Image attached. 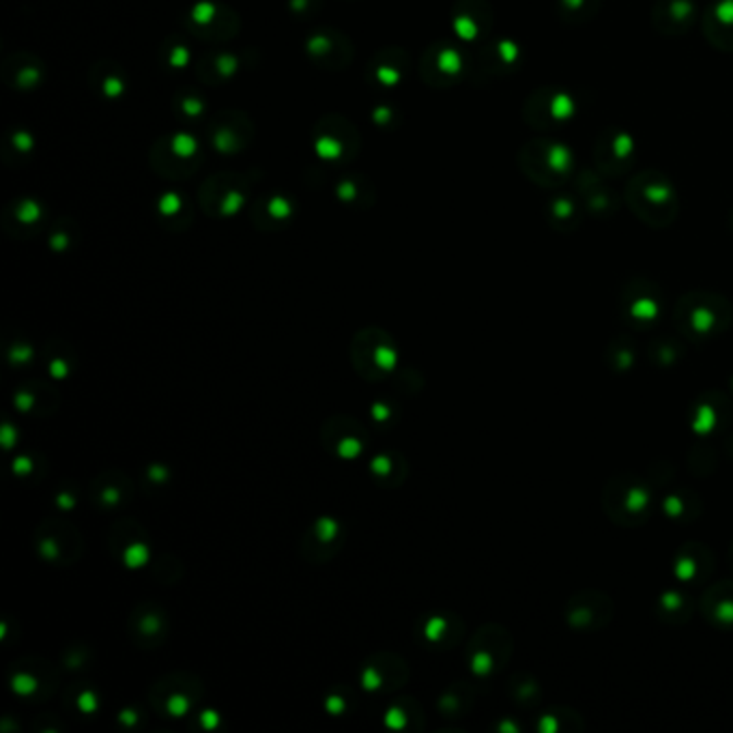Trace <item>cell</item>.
<instances>
[{
  "label": "cell",
  "instance_id": "cell-1",
  "mask_svg": "<svg viewBox=\"0 0 733 733\" xmlns=\"http://www.w3.org/2000/svg\"><path fill=\"white\" fill-rule=\"evenodd\" d=\"M732 323V304L717 293H688L675 308V326L691 340H712L728 331Z\"/></svg>",
  "mask_w": 733,
  "mask_h": 733
},
{
  "label": "cell",
  "instance_id": "cell-2",
  "mask_svg": "<svg viewBox=\"0 0 733 733\" xmlns=\"http://www.w3.org/2000/svg\"><path fill=\"white\" fill-rule=\"evenodd\" d=\"M633 213L650 227H669L677 216V196L669 179L660 172L635 174L626 187Z\"/></svg>",
  "mask_w": 733,
  "mask_h": 733
},
{
  "label": "cell",
  "instance_id": "cell-3",
  "mask_svg": "<svg viewBox=\"0 0 733 733\" xmlns=\"http://www.w3.org/2000/svg\"><path fill=\"white\" fill-rule=\"evenodd\" d=\"M602 503H604L607 514L618 525L635 527L648 521L652 512V492L644 480H639L633 474L618 476L607 485L604 494H602Z\"/></svg>",
  "mask_w": 733,
  "mask_h": 733
},
{
  "label": "cell",
  "instance_id": "cell-4",
  "mask_svg": "<svg viewBox=\"0 0 733 733\" xmlns=\"http://www.w3.org/2000/svg\"><path fill=\"white\" fill-rule=\"evenodd\" d=\"M525 174L545 187H555L564 183L574 170L571 149L553 141H536L523 149L521 156Z\"/></svg>",
  "mask_w": 733,
  "mask_h": 733
},
{
  "label": "cell",
  "instance_id": "cell-5",
  "mask_svg": "<svg viewBox=\"0 0 733 733\" xmlns=\"http://www.w3.org/2000/svg\"><path fill=\"white\" fill-rule=\"evenodd\" d=\"M203 163L200 143L185 134H172L160 138L151 149V166L166 179H187Z\"/></svg>",
  "mask_w": 733,
  "mask_h": 733
},
{
  "label": "cell",
  "instance_id": "cell-6",
  "mask_svg": "<svg viewBox=\"0 0 733 733\" xmlns=\"http://www.w3.org/2000/svg\"><path fill=\"white\" fill-rule=\"evenodd\" d=\"M313 145L326 162H351L359 151V134L351 121L326 117L313 132Z\"/></svg>",
  "mask_w": 733,
  "mask_h": 733
},
{
  "label": "cell",
  "instance_id": "cell-7",
  "mask_svg": "<svg viewBox=\"0 0 733 733\" xmlns=\"http://www.w3.org/2000/svg\"><path fill=\"white\" fill-rule=\"evenodd\" d=\"M187 30L200 39L222 41L233 39L240 30V17L224 4L218 2H196L187 11Z\"/></svg>",
  "mask_w": 733,
  "mask_h": 733
},
{
  "label": "cell",
  "instance_id": "cell-8",
  "mask_svg": "<svg viewBox=\"0 0 733 733\" xmlns=\"http://www.w3.org/2000/svg\"><path fill=\"white\" fill-rule=\"evenodd\" d=\"M249 187L244 176H235L233 172H220L211 176L200 187V205L216 218H227L237 213L244 207L245 196Z\"/></svg>",
  "mask_w": 733,
  "mask_h": 733
},
{
  "label": "cell",
  "instance_id": "cell-9",
  "mask_svg": "<svg viewBox=\"0 0 733 733\" xmlns=\"http://www.w3.org/2000/svg\"><path fill=\"white\" fill-rule=\"evenodd\" d=\"M467 72V61L463 52L448 44V41H437L430 46L419 63V74L428 86L435 88H445L452 86L454 82L461 81Z\"/></svg>",
  "mask_w": 733,
  "mask_h": 733
},
{
  "label": "cell",
  "instance_id": "cell-10",
  "mask_svg": "<svg viewBox=\"0 0 733 733\" xmlns=\"http://www.w3.org/2000/svg\"><path fill=\"white\" fill-rule=\"evenodd\" d=\"M209 145L224 156L244 151L254 138V125L240 110H222L207 125Z\"/></svg>",
  "mask_w": 733,
  "mask_h": 733
},
{
  "label": "cell",
  "instance_id": "cell-11",
  "mask_svg": "<svg viewBox=\"0 0 733 733\" xmlns=\"http://www.w3.org/2000/svg\"><path fill=\"white\" fill-rule=\"evenodd\" d=\"M576 103L571 93L560 88H542L534 93L525 106V117L534 127H555L571 121Z\"/></svg>",
  "mask_w": 733,
  "mask_h": 733
},
{
  "label": "cell",
  "instance_id": "cell-12",
  "mask_svg": "<svg viewBox=\"0 0 733 733\" xmlns=\"http://www.w3.org/2000/svg\"><path fill=\"white\" fill-rule=\"evenodd\" d=\"M622 313L637 327L653 326L662 313V295L650 280H633L622 293Z\"/></svg>",
  "mask_w": 733,
  "mask_h": 733
},
{
  "label": "cell",
  "instance_id": "cell-13",
  "mask_svg": "<svg viewBox=\"0 0 733 733\" xmlns=\"http://www.w3.org/2000/svg\"><path fill=\"white\" fill-rule=\"evenodd\" d=\"M635 162V143L626 132L604 130L596 141V163L607 176H622Z\"/></svg>",
  "mask_w": 733,
  "mask_h": 733
},
{
  "label": "cell",
  "instance_id": "cell-14",
  "mask_svg": "<svg viewBox=\"0 0 733 733\" xmlns=\"http://www.w3.org/2000/svg\"><path fill=\"white\" fill-rule=\"evenodd\" d=\"M566 618L572 628L600 631L613 618V602L598 591H585L572 596L566 607Z\"/></svg>",
  "mask_w": 733,
  "mask_h": 733
},
{
  "label": "cell",
  "instance_id": "cell-15",
  "mask_svg": "<svg viewBox=\"0 0 733 733\" xmlns=\"http://www.w3.org/2000/svg\"><path fill=\"white\" fill-rule=\"evenodd\" d=\"M308 57L327 70H340L351 63L353 46L351 41L335 30H319L308 37Z\"/></svg>",
  "mask_w": 733,
  "mask_h": 733
},
{
  "label": "cell",
  "instance_id": "cell-16",
  "mask_svg": "<svg viewBox=\"0 0 733 733\" xmlns=\"http://www.w3.org/2000/svg\"><path fill=\"white\" fill-rule=\"evenodd\" d=\"M454 33L465 41L482 39L490 28V7L487 0H459L452 15Z\"/></svg>",
  "mask_w": 733,
  "mask_h": 733
},
{
  "label": "cell",
  "instance_id": "cell-17",
  "mask_svg": "<svg viewBox=\"0 0 733 733\" xmlns=\"http://www.w3.org/2000/svg\"><path fill=\"white\" fill-rule=\"evenodd\" d=\"M714 571L712 551L701 542H686L675 558V576L682 583H704Z\"/></svg>",
  "mask_w": 733,
  "mask_h": 733
},
{
  "label": "cell",
  "instance_id": "cell-18",
  "mask_svg": "<svg viewBox=\"0 0 733 733\" xmlns=\"http://www.w3.org/2000/svg\"><path fill=\"white\" fill-rule=\"evenodd\" d=\"M407 68L408 59L403 50H396V48L381 50L370 59V63L366 68V78L372 82L375 86L394 88L405 78Z\"/></svg>",
  "mask_w": 733,
  "mask_h": 733
},
{
  "label": "cell",
  "instance_id": "cell-19",
  "mask_svg": "<svg viewBox=\"0 0 733 733\" xmlns=\"http://www.w3.org/2000/svg\"><path fill=\"white\" fill-rule=\"evenodd\" d=\"M652 17L660 33L682 35L693 26L697 17V7L693 0H658Z\"/></svg>",
  "mask_w": 733,
  "mask_h": 733
},
{
  "label": "cell",
  "instance_id": "cell-20",
  "mask_svg": "<svg viewBox=\"0 0 733 733\" xmlns=\"http://www.w3.org/2000/svg\"><path fill=\"white\" fill-rule=\"evenodd\" d=\"M701 615L721 631H733V581H721L710 587L701 602Z\"/></svg>",
  "mask_w": 733,
  "mask_h": 733
},
{
  "label": "cell",
  "instance_id": "cell-21",
  "mask_svg": "<svg viewBox=\"0 0 733 733\" xmlns=\"http://www.w3.org/2000/svg\"><path fill=\"white\" fill-rule=\"evenodd\" d=\"M46 220V209L30 196L17 198L13 205L7 207L2 216V224L7 233H13L17 237H26L33 231H37Z\"/></svg>",
  "mask_w": 733,
  "mask_h": 733
},
{
  "label": "cell",
  "instance_id": "cell-22",
  "mask_svg": "<svg viewBox=\"0 0 733 733\" xmlns=\"http://www.w3.org/2000/svg\"><path fill=\"white\" fill-rule=\"evenodd\" d=\"M44 76H46L44 63L37 57H30L26 52L13 54L2 65V78H4V82L9 86H13V88H20V90H33V88H37L41 84V81H44Z\"/></svg>",
  "mask_w": 733,
  "mask_h": 733
},
{
  "label": "cell",
  "instance_id": "cell-23",
  "mask_svg": "<svg viewBox=\"0 0 733 733\" xmlns=\"http://www.w3.org/2000/svg\"><path fill=\"white\" fill-rule=\"evenodd\" d=\"M704 33L708 41L725 52L733 50V0H719L704 17Z\"/></svg>",
  "mask_w": 733,
  "mask_h": 733
},
{
  "label": "cell",
  "instance_id": "cell-24",
  "mask_svg": "<svg viewBox=\"0 0 733 733\" xmlns=\"http://www.w3.org/2000/svg\"><path fill=\"white\" fill-rule=\"evenodd\" d=\"M90 86H93L95 93H99L108 101L119 99L127 88L125 72H123V68H119L112 61H99L90 70Z\"/></svg>",
  "mask_w": 733,
  "mask_h": 733
},
{
  "label": "cell",
  "instance_id": "cell-25",
  "mask_svg": "<svg viewBox=\"0 0 733 733\" xmlns=\"http://www.w3.org/2000/svg\"><path fill=\"white\" fill-rule=\"evenodd\" d=\"M521 59V50L516 48V44L501 39L490 44L489 48L482 52V61H485V72L489 74H505L508 70H512V65H516Z\"/></svg>",
  "mask_w": 733,
  "mask_h": 733
},
{
  "label": "cell",
  "instance_id": "cell-26",
  "mask_svg": "<svg viewBox=\"0 0 733 733\" xmlns=\"http://www.w3.org/2000/svg\"><path fill=\"white\" fill-rule=\"evenodd\" d=\"M240 59L233 52H216V57H205L198 65V76L205 82H222L237 74Z\"/></svg>",
  "mask_w": 733,
  "mask_h": 733
},
{
  "label": "cell",
  "instance_id": "cell-27",
  "mask_svg": "<svg viewBox=\"0 0 733 733\" xmlns=\"http://www.w3.org/2000/svg\"><path fill=\"white\" fill-rule=\"evenodd\" d=\"M256 216L262 224H282L293 216V200L286 194H269L256 205L254 218Z\"/></svg>",
  "mask_w": 733,
  "mask_h": 733
},
{
  "label": "cell",
  "instance_id": "cell-28",
  "mask_svg": "<svg viewBox=\"0 0 733 733\" xmlns=\"http://www.w3.org/2000/svg\"><path fill=\"white\" fill-rule=\"evenodd\" d=\"M693 600L682 591H667L660 596V618L671 624H684L691 618Z\"/></svg>",
  "mask_w": 733,
  "mask_h": 733
},
{
  "label": "cell",
  "instance_id": "cell-29",
  "mask_svg": "<svg viewBox=\"0 0 733 733\" xmlns=\"http://www.w3.org/2000/svg\"><path fill=\"white\" fill-rule=\"evenodd\" d=\"M174 110L185 121H200L207 112V101L196 90H181L174 97Z\"/></svg>",
  "mask_w": 733,
  "mask_h": 733
},
{
  "label": "cell",
  "instance_id": "cell-30",
  "mask_svg": "<svg viewBox=\"0 0 733 733\" xmlns=\"http://www.w3.org/2000/svg\"><path fill=\"white\" fill-rule=\"evenodd\" d=\"M576 203L569 196H555L549 205V220L555 229H574L578 222V211Z\"/></svg>",
  "mask_w": 733,
  "mask_h": 733
},
{
  "label": "cell",
  "instance_id": "cell-31",
  "mask_svg": "<svg viewBox=\"0 0 733 733\" xmlns=\"http://www.w3.org/2000/svg\"><path fill=\"white\" fill-rule=\"evenodd\" d=\"M158 213L162 218H172V224L176 227L181 220L185 222L190 218V209L185 203V196L179 192H166L162 198L158 200Z\"/></svg>",
  "mask_w": 733,
  "mask_h": 733
},
{
  "label": "cell",
  "instance_id": "cell-32",
  "mask_svg": "<svg viewBox=\"0 0 733 733\" xmlns=\"http://www.w3.org/2000/svg\"><path fill=\"white\" fill-rule=\"evenodd\" d=\"M581 192H583L587 209H591L596 213H609L611 209H615V200H613V196L609 194L607 187H600V185H594V183H589V185L583 183Z\"/></svg>",
  "mask_w": 733,
  "mask_h": 733
},
{
  "label": "cell",
  "instance_id": "cell-33",
  "mask_svg": "<svg viewBox=\"0 0 733 733\" xmlns=\"http://www.w3.org/2000/svg\"><path fill=\"white\" fill-rule=\"evenodd\" d=\"M162 59L168 61V68L172 70H183L190 65V50L179 37H170L162 48Z\"/></svg>",
  "mask_w": 733,
  "mask_h": 733
},
{
  "label": "cell",
  "instance_id": "cell-34",
  "mask_svg": "<svg viewBox=\"0 0 733 733\" xmlns=\"http://www.w3.org/2000/svg\"><path fill=\"white\" fill-rule=\"evenodd\" d=\"M719 405H710V403H704V401H699L697 405H695V419H693V428L697 430V432H710V430H714L719 424H721V419H719Z\"/></svg>",
  "mask_w": 733,
  "mask_h": 733
},
{
  "label": "cell",
  "instance_id": "cell-35",
  "mask_svg": "<svg viewBox=\"0 0 733 733\" xmlns=\"http://www.w3.org/2000/svg\"><path fill=\"white\" fill-rule=\"evenodd\" d=\"M598 0H560V11L569 17V20H585L591 13H596Z\"/></svg>",
  "mask_w": 733,
  "mask_h": 733
},
{
  "label": "cell",
  "instance_id": "cell-36",
  "mask_svg": "<svg viewBox=\"0 0 733 733\" xmlns=\"http://www.w3.org/2000/svg\"><path fill=\"white\" fill-rule=\"evenodd\" d=\"M4 147H13V154L4 156V162H9V158H13V156H20V158L28 160L26 156L33 151V147H35V141H33V138H30L26 132L17 130V132H13V136H9V138H7Z\"/></svg>",
  "mask_w": 733,
  "mask_h": 733
},
{
  "label": "cell",
  "instance_id": "cell-37",
  "mask_svg": "<svg viewBox=\"0 0 733 733\" xmlns=\"http://www.w3.org/2000/svg\"><path fill=\"white\" fill-rule=\"evenodd\" d=\"M730 560H732V566H733V545L732 549H730Z\"/></svg>",
  "mask_w": 733,
  "mask_h": 733
},
{
  "label": "cell",
  "instance_id": "cell-38",
  "mask_svg": "<svg viewBox=\"0 0 733 733\" xmlns=\"http://www.w3.org/2000/svg\"><path fill=\"white\" fill-rule=\"evenodd\" d=\"M732 386H733V381H732Z\"/></svg>",
  "mask_w": 733,
  "mask_h": 733
}]
</instances>
